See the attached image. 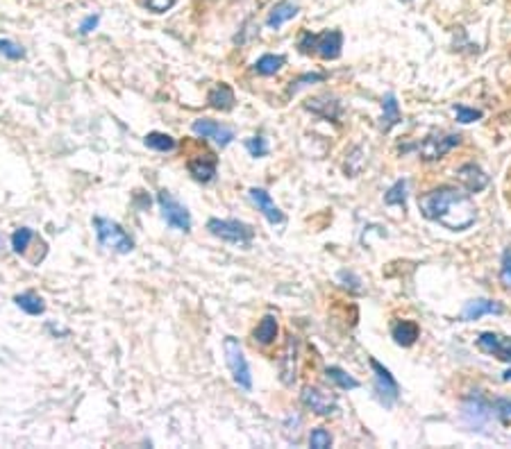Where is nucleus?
Returning <instances> with one entry per match:
<instances>
[{"instance_id":"9","label":"nucleus","mask_w":511,"mask_h":449,"mask_svg":"<svg viewBox=\"0 0 511 449\" xmlns=\"http://www.w3.org/2000/svg\"><path fill=\"white\" fill-rule=\"evenodd\" d=\"M191 129L193 134H198L200 139H214L218 143L221 148H228L230 143L237 139V132L230 125H223L218 120H211V118H198L191 122Z\"/></svg>"},{"instance_id":"40","label":"nucleus","mask_w":511,"mask_h":449,"mask_svg":"<svg viewBox=\"0 0 511 449\" xmlns=\"http://www.w3.org/2000/svg\"><path fill=\"white\" fill-rule=\"evenodd\" d=\"M0 250H3V239H0Z\"/></svg>"},{"instance_id":"32","label":"nucleus","mask_w":511,"mask_h":449,"mask_svg":"<svg viewBox=\"0 0 511 449\" xmlns=\"http://www.w3.org/2000/svg\"><path fill=\"white\" fill-rule=\"evenodd\" d=\"M0 53H3L5 57H9V59H14V61L25 57L23 46H18V44H14V41H7V39H0Z\"/></svg>"},{"instance_id":"26","label":"nucleus","mask_w":511,"mask_h":449,"mask_svg":"<svg viewBox=\"0 0 511 449\" xmlns=\"http://www.w3.org/2000/svg\"><path fill=\"white\" fill-rule=\"evenodd\" d=\"M143 143H146L150 150H157V152H171L178 148L176 139L171 134H164V132H150V134H146V139H143Z\"/></svg>"},{"instance_id":"14","label":"nucleus","mask_w":511,"mask_h":449,"mask_svg":"<svg viewBox=\"0 0 511 449\" xmlns=\"http://www.w3.org/2000/svg\"><path fill=\"white\" fill-rule=\"evenodd\" d=\"M304 109H307V111H312V114H316V116L325 118V120H339L341 114H343V107H341L339 98H334V96H330V94L316 96V98H312V100H307Z\"/></svg>"},{"instance_id":"5","label":"nucleus","mask_w":511,"mask_h":449,"mask_svg":"<svg viewBox=\"0 0 511 449\" xmlns=\"http://www.w3.org/2000/svg\"><path fill=\"white\" fill-rule=\"evenodd\" d=\"M207 229L211 236H216L225 243L232 245H241V248H248L254 239V229L250 224H245L241 220H221V218H209L207 220Z\"/></svg>"},{"instance_id":"27","label":"nucleus","mask_w":511,"mask_h":449,"mask_svg":"<svg viewBox=\"0 0 511 449\" xmlns=\"http://www.w3.org/2000/svg\"><path fill=\"white\" fill-rule=\"evenodd\" d=\"M384 204H388V207H405L407 204V179H398L393 186L384 193Z\"/></svg>"},{"instance_id":"13","label":"nucleus","mask_w":511,"mask_h":449,"mask_svg":"<svg viewBox=\"0 0 511 449\" xmlns=\"http://www.w3.org/2000/svg\"><path fill=\"white\" fill-rule=\"evenodd\" d=\"M187 170L189 175L196 179V182H202L207 184L216 177V170H218V157L214 155V152L204 150L200 155H193L189 161H187Z\"/></svg>"},{"instance_id":"15","label":"nucleus","mask_w":511,"mask_h":449,"mask_svg":"<svg viewBox=\"0 0 511 449\" xmlns=\"http://www.w3.org/2000/svg\"><path fill=\"white\" fill-rule=\"evenodd\" d=\"M457 179L464 184L468 193H479L488 186V175L477 166V163H464L457 168Z\"/></svg>"},{"instance_id":"29","label":"nucleus","mask_w":511,"mask_h":449,"mask_svg":"<svg viewBox=\"0 0 511 449\" xmlns=\"http://www.w3.org/2000/svg\"><path fill=\"white\" fill-rule=\"evenodd\" d=\"M309 445L314 449H327V447H332V434L327 431V429H323V426H316L314 431L309 434Z\"/></svg>"},{"instance_id":"7","label":"nucleus","mask_w":511,"mask_h":449,"mask_svg":"<svg viewBox=\"0 0 511 449\" xmlns=\"http://www.w3.org/2000/svg\"><path fill=\"white\" fill-rule=\"evenodd\" d=\"M371 370H373V377H375V395L377 400H380L386 408H391L398 397H400V386L393 379V374L386 370V367L377 361V359H371Z\"/></svg>"},{"instance_id":"16","label":"nucleus","mask_w":511,"mask_h":449,"mask_svg":"<svg viewBox=\"0 0 511 449\" xmlns=\"http://www.w3.org/2000/svg\"><path fill=\"white\" fill-rule=\"evenodd\" d=\"M250 200L254 202V207H257L264 213V218L269 220L271 224H284V213L280 211L278 204L273 202L269 191H264V189H250Z\"/></svg>"},{"instance_id":"6","label":"nucleus","mask_w":511,"mask_h":449,"mask_svg":"<svg viewBox=\"0 0 511 449\" xmlns=\"http://www.w3.org/2000/svg\"><path fill=\"white\" fill-rule=\"evenodd\" d=\"M157 202L161 207V216L166 220L168 227L180 229V232H191V213L184 204L168 191L157 193Z\"/></svg>"},{"instance_id":"18","label":"nucleus","mask_w":511,"mask_h":449,"mask_svg":"<svg viewBox=\"0 0 511 449\" xmlns=\"http://www.w3.org/2000/svg\"><path fill=\"white\" fill-rule=\"evenodd\" d=\"M207 102H209V107L218 109V111H232L234 105H237V96H234L230 84L221 82V84H216L207 94Z\"/></svg>"},{"instance_id":"25","label":"nucleus","mask_w":511,"mask_h":449,"mask_svg":"<svg viewBox=\"0 0 511 449\" xmlns=\"http://www.w3.org/2000/svg\"><path fill=\"white\" fill-rule=\"evenodd\" d=\"M14 302H16L18 309H20V311H25L27 315H41V313L46 311V304H44V300H41L39 295H37V293H32V291L16 295Z\"/></svg>"},{"instance_id":"28","label":"nucleus","mask_w":511,"mask_h":449,"mask_svg":"<svg viewBox=\"0 0 511 449\" xmlns=\"http://www.w3.org/2000/svg\"><path fill=\"white\" fill-rule=\"evenodd\" d=\"M35 239V232L30 227H18L14 234H12V250L16 254H23L27 248H30V241Z\"/></svg>"},{"instance_id":"3","label":"nucleus","mask_w":511,"mask_h":449,"mask_svg":"<svg viewBox=\"0 0 511 449\" xmlns=\"http://www.w3.org/2000/svg\"><path fill=\"white\" fill-rule=\"evenodd\" d=\"M223 352H225V363H228V367H230L234 384H237L239 388H243L245 393H250L252 391V374H250V365H248V359H245V354H243V347H241L239 339H234V336H225Z\"/></svg>"},{"instance_id":"10","label":"nucleus","mask_w":511,"mask_h":449,"mask_svg":"<svg viewBox=\"0 0 511 449\" xmlns=\"http://www.w3.org/2000/svg\"><path fill=\"white\" fill-rule=\"evenodd\" d=\"M300 402L302 406H307L309 411H314L316 415H334L339 411V404H336V397L332 393H325L321 388H314V386H307L302 388L300 393Z\"/></svg>"},{"instance_id":"38","label":"nucleus","mask_w":511,"mask_h":449,"mask_svg":"<svg viewBox=\"0 0 511 449\" xmlns=\"http://www.w3.org/2000/svg\"><path fill=\"white\" fill-rule=\"evenodd\" d=\"M98 20H100V16H87L85 20H82V25H80V34L94 32V30L98 27Z\"/></svg>"},{"instance_id":"20","label":"nucleus","mask_w":511,"mask_h":449,"mask_svg":"<svg viewBox=\"0 0 511 449\" xmlns=\"http://www.w3.org/2000/svg\"><path fill=\"white\" fill-rule=\"evenodd\" d=\"M278 331H280V327H278V318H275L273 313H266L264 318L259 320V324L254 327L252 339L257 341L259 345H273V343H275V339H278Z\"/></svg>"},{"instance_id":"8","label":"nucleus","mask_w":511,"mask_h":449,"mask_svg":"<svg viewBox=\"0 0 511 449\" xmlns=\"http://www.w3.org/2000/svg\"><path fill=\"white\" fill-rule=\"evenodd\" d=\"M459 143H462V137L459 134H432L423 143H418V155H421L423 161H436V159H443Z\"/></svg>"},{"instance_id":"24","label":"nucleus","mask_w":511,"mask_h":449,"mask_svg":"<svg viewBox=\"0 0 511 449\" xmlns=\"http://www.w3.org/2000/svg\"><path fill=\"white\" fill-rule=\"evenodd\" d=\"M325 377H327V381H332L336 388H341V391H355V388L362 386L355 377H350L345 370H341V367H336V365L325 367Z\"/></svg>"},{"instance_id":"21","label":"nucleus","mask_w":511,"mask_h":449,"mask_svg":"<svg viewBox=\"0 0 511 449\" xmlns=\"http://www.w3.org/2000/svg\"><path fill=\"white\" fill-rule=\"evenodd\" d=\"M400 105H398L395 94H386L382 100V118H380V129L391 132L398 122H400Z\"/></svg>"},{"instance_id":"11","label":"nucleus","mask_w":511,"mask_h":449,"mask_svg":"<svg viewBox=\"0 0 511 449\" xmlns=\"http://www.w3.org/2000/svg\"><path fill=\"white\" fill-rule=\"evenodd\" d=\"M477 350H482L488 356H495L498 361H511V336L495 334V331H482L475 339Z\"/></svg>"},{"instance_id":"33","label":"nucleus","mask_w":511,"mask_h":449,"mask_svg":"<svg viewBox=\"0 0 511 449\" xmlns=\"http://www.w3.org/2000/svg\"><path fill=\"white\" fill-rule=\"evenodd\" d=\"M325 77H327L325 73H304V75L295 77V80L291 82L289 94H295V91H298V89H302V87H307V84H314V82H323Z\"/></svg>"},{"instance_id":"17","label":"nucleus","mask_w":511,"mask_h":449,"mask_svg":"<svg viewBox=\"0 0 511 449\" xmlns=\"http://www.w3.org/2000/svg\"><path fill=\"white\" fill-rule=\"evenodd\" d=\"M505 313V306L495 302V300H470L466 302L464 311H462V320L464 322H473V320H479L482 315H503Z\"/></svg>"},{"instance_id":"39","label":"nucleus","mask_w":511,"mask_h":449,"mask_svg":"<svg viewBox=\"0 0 511 449\" xmlns=\"http://www.w3.org/2000/svg\"><path fill=\"white\" fill-rule=\"evenodd\" d=\"M503 379H505V381H511V370H507V372L503 374Z\"/></svg>"},{"instance_id":"35","label":"nucleus","mask_w":511,"mask_h":449,"mask_svg":"<svg viewBox=\"0 0 511 449\" xmlns=\"http://www.w3.org/2000/svg\"><path fill=\"white\" fill-rule=\"evenodd\" d=\"M146 3V7L150 9V12H155V14H164V12H168V9L178 3V0H143Z\"/></svg>"},{"instance_id":"34","label":"nucleus","mask_w":511,"mask_h":449,"mask_svg":"<svg viewBox=\"0 0 511 449\" xmlns=\"http://www.w3.org/2000/svg\"><path fill=\"white\" fill-rule=\"evenodd\" d=\"M500 279L505 286H511V248H505L503 263H500Z\"/></svg>"},{"instance_id":"31","label":"nucleus","mask_w":511,"mask_h":449,"mask_svg":"<svg viewBox=\"0 0 511 449\" xmlns=\"http://www.w3.org/2000/svg\"><path fill=\"white\" fill-rule=\"evenodd\" d=\"M452 111H455V116H457L459 122H475V120L482 118V111L473 109V107H466V105H455Z\"/></svg>"},{"instance_id":"37","label":"nucleus","mask_w":511,"mask_h":449,"mask_svg":"<svg viewBox=\"0 0 511 449\" xmlns=\"http://www.w3.org/2000/svg\"><path fill=\"white\" fill-rule=\"evenodd\" d=\"M495 411L503 417V422H511V402L509 400H500L495 402Z\"/></svg>"},{"instance_id":"36","label":"nucleus","mask_w":511,"mask_h":449,"mask_svg":"<svg viewBox=\"0 0 511 449\" xmlns=\"http://www.w3.org/2000/svg\"><path fill=\"white\" fill-rule=\"evenodd\" d=\"M339 282H343L345 289H350V291H355V293H359V291H362V286H359L362 282L357 279L352 272H347V270H341V272H339Z\"/></svg>"},{"instance_id":"19","label":"nucleus","mask_w":511,"mask_h":449,"mask_svg":"<svg viewBox=\"0 0 511 449\" xmlns=\"http://www.w3.org/2000/svg\"><path fill=\"white\" fill-rule=\"evenodd\" d=\"M418 336H421V329L412 320H395L391 324V339L400 347H412L418 341Z\"/></svg>"},{"instance_id":"22","label":"nucleus","mask_w":511,"mask_h":449,"mask_svg":"<svg viewBox=\"0 0 511 449\" xmlns=\"http://www.w3.org/2000/svg\"><path fill=\"white\" fill-rule=\"evenodd\" d=\"M295 14H298V5L289 3V0H282V3H278L271 9L269 18H266V25H269L271 30H280L286 20H291Z\"/></svg>"},{"instance_id":"12","label":"nucleus","mask_w":511,"mask_h":449,"mask_svg":"<svg viewBox=\"0 0 511 449\" xmlns=\"http://www.w3.org/2000/svg\"><path fill=\"white\" fill-rule=\"evenodd\" d=\"M278 370H280V381L284 386L295 384V377H298V339L293 334L286 336L284 350L278 361Z\"/></svg>"},{"instance_id":"30","label":"nucleus","mask_w":511,"mask_h":449,"mask_svg":"<svg viewBox=\"0 0 511 449\" xmlns=\"http://www.w3.org/2000/svg\"><path fill=\"white\" fill-rule=\"evenodd\" d=\"M245 150L250 152L252 157H266L269 155V143H266V139L259 134V137H252V139H248L245 141Z\"/></svg>"},{"instance_id":"23","label":"nucleus","mask_w":511,"mask_h":449,"mask_svg":"<svg viewBox=\"0 0 511 449\" xmlns=\"http://www.w3.org/2000/svg\"><path fill=\"white\" fill-rule=\"evenodd\" d=\"M286 64V57L284 55H261L257 61H254V73L257 75H264V77H271L275 73H280Z\"/></svg>"},{"instance_id":"4","label":"nucleus","mask_w":511,"mask_h":449,"mask_svg":"<svg viewBox=\"0 0 511 449\" xmlns=\"http://www.w3.org/2000/svg\"><path fill=\"white\" fill-rule=\"evenodd\" d=\"M94 227H96V234H98V245H100V248L114 250L118 254H130L132 250H135V241H132V236L121 227L118 222L109 220V218H102V216H96L94 218Z\"/></svg>"},{"instance_id":"2","label":"nucleus","mask_w":511,"mask_h":449,"mask_svg":"<svg viewBox=\"0 0 511 449\" xmlns=\"http://www.w3.org/2000/svg\"><path fill=\"white\" fill-rule=\"evenodd\" d=\"M343 48V34L341 30H325L321 34L302 32L298 39V50L302 55L319 53L323 59H339Z\"/></svg>"},{"instance_id":"1","label":"nucleus","mask_w":511,"mask_h":449,"mask_svg":"<svg viewBox=\"0 0 511 449\" xmlns=\"http://www.w3.org/2000/svg\"><path fill=\"white\" fill-rule=\"evenodd\" d=\"M418 209L423 218L443 224L450 232H464L473 227L477 220V207L468 198V193H462L452 186H441L427 191L418 198Z\"/></svg>"}]
</instances>
